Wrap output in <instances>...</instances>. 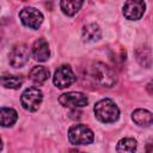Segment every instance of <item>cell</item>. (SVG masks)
<instances>
[{
    "label": "cell",
    "instance_id": "6",
    "mask_svg": "<svg viewBox=\"0 0 153 153\" xmlns=\"http://www.w3.org/2000/svg\"><path fill=\"white\" fill-rule=\"evenodd\" d=\"M76 81V76L72 68L67 65L60 66L54 74V85L59 88H66Z\"/></svg>",
    "mask_w": 153,
    "mask_h": 153
},
{
    "label": "cell",
    "instance_id": "15",
    "mask_svg": "<svg viewBox=\"0 0 153 153\" xmlns=\"http://www.w3.org/2000/svg\"><path fill=\"white\" fill-rule=\"evenodd\" d=\"M18 118L17 111L12 108L0 109V123L2 127H12Z\"/></svg>",
    "mask_w": 153,
    "mask_h": 153
},
{
    "label": "cell",
    "instance_id": "13",
    "mask_svg": "<svg viewBox=\"0 0 153 153\" xmlns=\"http://www.w3.org/2000/svg\"><path fill=\"white\" fill-rule=\"evenodd\" d=\"M30 80L36 85L44 84L49 78V71L43 66H36L33 67L29 73Z\"/></svg>",
    "mask_w": 153,
    "mask_h": 153
},
{
    "label": "cell",
    "instance_id": "1",
    "mask_svg": "<svg viewBox=\"0 0 153 153\" xmlns=\"http://www.w3.org/2000/svg\"><path fill=\"white\" fill-rule=\"evenodd\" d=\"M88 75L94 82L99 84L100 86H105V87H111L117 81L115 71L102 62L92 63L88 71Z\"/></svg>",
    "mask_w": 153,
    "mask_h": 153
},
{
    "label": "cell",
    "instance_id": "12",
    "mask_svg": "<svg viewBox=\"0 0 153 153\" xmlns=\"http://www.w3.org/2000/svg\"><path fill=\"white\" fill-rule=\"evenodd\" d=\"M102 36V30L98 24L96 23H90L86 24L82 27V39L86 42H94L98 41Z\"/></svg>",
    "mask_w": 153,
    "mask_h": 153
},
{
    "label": "cell",
    "instance_id": "4",
    "mask_svg": "<svg viewBox=\"0 0 153 153\" xmlns=\"http://www.w3.org/2000/svg\"><path fill=\"white\" fill-rule=\"evenodd\" d=\"M43 100V93L37 87L26 88L20 97V103L23 108L27 111H36Z\"/></svg>",
    "mask_w": 153,
    "mask_h": 153
},
{
    "label": "cell",
    "instance_id": "3",
    "mask_svg": "<svg viewBox=\"0 0 153 153\" xmlns=\"http://www.w3.org/2000/svg\"><path fill=\"white\" fill-rule=\"evenodd\" d=\"M68 139L75 146L92 143L94 135L93 131L85 124H74L68 130Z\"/></svg>",
    "mask_w": 153,
    "mask_h": 153
},
{
    "label": "cell",
    "instance_id": "8",
    "mask_svg": "<svg viewBox=\"0 0 153 153\" xmlns=\"http://www.w3.org/2000/svg\"><path fill=\"white\" fill-rule=\"evenodd\" d=\"M59 102L65 108H84L87 105L88 99L82 92H67L59 97Z\"/></svg>",
    "mask_w": 153,
    "mask_h": 153
},
{
    "label": "cell",
    "instance_id": "7",
    "mask_svg": "<svg viewBox=\"0 0 153 153\" xmlns=\"http://www.w3.org/2000/svg\"><path fill=\"white\" fill-rule=\"evenodd\" d=\"M20 22L30 27V29H38L43 22V14L35 7H25L19 12Z\"/></svg>",
    "mask_w": 153,
    "mask_h": 153
},
{
    "label": "cell",
    "instance_id": "18",
    "mask_svg": "<svg viewBox=\"0 0 153 153\" xmlns=\"http://www.w3.org/2000/svg\"><path fill=\"white\" fill-rule=\"evenodd\" d=\"M146 88H147V91H148L149 93H152V94H153V80H152V81H149V82L147 84Z\"/></svg>",
    "mask_w": 153,
    "mask_h": 153
},
{
    "label": "cell",
    "instance_id": "16",
    "mask_svg": "<svg viewBox=\"0 0 153 153\" xmlns=\"http://www.w3.org/2000/svg\"><path fill=\"white\" fill-rule=\"evenodd\" d=\"M1 84L6 88L17 90L23 85V78L18 76V75H2L1 76Z\"/></svg>",
    "mask_w": 153,
    "mask_h": 153
},
{
    "label": "cell",
    "instance_id": "11",
    "mask_svg": "<svg viewBox=\"0 0 153 153\" xmlns=\"http://www.w3.org/2000/svg\"><path fill=\"white\" fill-rule=\"evenodd\" d=\"M131 120L140 127H149L153 123V114L146 109H136L131 114Z\"/></svg>",
    "mask_w": 153,
    "mask_h": 153
},
{
    "label": "cell",
    "instance_id": "10",
    "mask_svg": "<svg viewBox=\"0 0 153 153\" xmlns=\"http://www.w3.org/2000/svg\"><path fill=\"white\" fill-rule=\"evenodd\" d=\"M32 55L38 62H44L49 59V55H50L49 45H48V42L43 37H41V38H38L33 42V44H32Z\"/></svg>",
    "mask_w": 153,
    "mask_h": 153
},
{
    "label": "cell",
    "instance_id": "2",
    "mask_svg": "<svg viewBox=\"0 0 153 153\" xmlns=\"http://www.w3.org/2000/svg\"><path fill=\"white\" fill-rule=\"evenodd\" d=\"M94 115L103 123H114L120 117V110L111 99L105 98L96 103Z\"/></svg>",
    "mask_w": 153,
    "mask_h": 153
},
{
    "label": "cell",
    "instance_id": "17",
    "mask_svg": "<svg viewBox=\"0 0 153 153\" xmlns=\"http://www.w3.org/2000/svg\"><path fill=\"white\" fill-rule=\"evenodd\" d=\"M116 149L117 152H134L136 149V141L131 137H124L118 141Z\"/></svg>",
    "mask_w": 153,
    "mask_h": 153
},
{
    "label": "cell",
    "instance_id": "5",
    "mask_svg": "<svg viewBox=\"0 0 153 153\" xmlns=\"http://www.w3.org/2000/svg\"><path fill=\"white\" fill-rule=\"evenodd\" d=\"M29 59H30V49L24 43L14 45L8 54V62L14 68H20L25 66Z\"/></svg>",
    "mask_w": 153,
    "mask_h": 153
},
{
    "label": "cell",
    "instance_id": "14",
    "mask_svg": "<svg viewBox=\"0 0 153 153\" xmlns=\"http://www.w3.org/2000/svg\"><path fill=\"white\" fill-rule=\"evenodd\" d=\"M82 4H84V0H61L60 7L66 16L72 17L79 12Z\"/></svg>",
    "mask_w": 153,
    "mask_h": 153
},
{
    "label": "cell",
    "instance_id": "19",
    "mask_svg": "<svg viewBox=\"0 0 153 153\" xmlns=\"http://www.w3.org/2000/svg\"><path fill=\"white\" fill-rule=\"evenodd\" d=\"M20 1H27V0H20Z\"/></svg>",
    "mask_w": 153,
    "mask_h": 153
},
{
    "label": "cell",
    "instance_id": "9",
    "mask_svg": "<svg viewBox=\"0 0 153 153\" xmlns=\"http://www.w3.org/2000/svg\"><path fill=\"white\" fill-rule=\"evenodd\" d=\"M146 4L143 0H127L123 6V14L129 20H137L145 13Z\"/></svg>",
    "mask_w": 153,
    "mask_h": 153
}]
</instances>
